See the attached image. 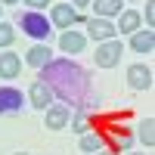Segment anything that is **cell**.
Returning <instances> with one entry per match:
<instances>
[{
    "instance_id": "6da1fadb",
    "label": "cell",
    "mask_w": 155,
    "mask_h": 155,
    "mask_svg": "<svg viewBox=\"0 0 155 155\" xmlns=\"http://www.w3.org/2000/svg\"><path fill=\"white\" fill-rule=\"evenodd\" d=\"M41 81L53 90V96H59L62 102H71V109H81L84 99L90 93V78L87 71L71 59H50L44 65V78Z\"/></svg>"
},
{
    "instance_id": "3957f363",
    "label": "cell",
    "mask_w": 155,
    "mask_h": 155,
    "mask_svg": "<svg viewBox=\"0 0 155 155\" xmlns=\"http://www.w3.org/2000/svg\"><path fill=\"white\" fill-rule=\"evenodd\" d=\"M121 56H124V44L118 41V37L96 44V53H93V59H96L99 68H115V65L121 62Z\"/></svg>"
},
{
    "instance_id": "5bb4252c",
    "label": "cell",
    "mask_w": 155,
    "mask_h": 155,
    "mask_svg": "<svg viewBox=\"0 0 155 155\" xmlns=\"http://www.w3.org/2000/svg\"><path fill=\"white\" fill-rule=\"evenodd\" d=\"M22 71V59L16 53H0V78L9 81V78H19Z\"/></svg>"
},
{
    "instance_id": "ba28073f",
    "label": "cell",
    "mask_w": 155,
    "mask_h": 155,
    "mask_svg": "<svg viewBox=\"0 0 155 155\" xmlns=\"http://www.w3.org/2000/svg\"><path fill=\"white\" fill-rule=\"evenodd\" d=\"M74 16H78V9L71 3H53V9H50V25L68 31L71 25H74Z\"/></svg>"
},
{
    "instance_id": "e0dca14e",
    "label": "cell",
    "mask_w": 155,
    "mask_h": 155,
    "mask_svg": "<svg viewBox=\"0 0 155 155\" xmlns=\"http://www.w3.org/2000/svg\"><path fill=\"white\" fill-rule=\"evenodd\" d=\"M99 149H102V137H99V134H90V130H87V134H81V152L96 155Z\"/></svg>"
},
{
    "instance_id": "d6986e66",
    "label": "cell",
    "mask_w": 155,
    "mask_h": 155,
    "mask_svg": "<svg viewBox=\"0 0 155 155\" xmlns=\"http://www.w3.org/2000/svg\"><path fill=\"white\" fill-rule=\"evenodd\" d=\"M71 130H78V134H87V130H90L84 115H74V118H71Z\"/></svg>"
},
{
    "instance_id": "30bf717a",
    "label": "cell",
    "mask_w": 155,
    "mask_h": 155,
    "mask_svg": "<svg viewBox=\"0 0 155 155\" xmlns=\"http://www.w3.org/2000/svg\"><path fill=\"white\" fill-rule=\"evenodd\" d=\"M127 84L134 90H149L152 87V68L143 65V62H137V65L127 68Z\"/></svg>"
},
{
    "instance_id": "ffe728a7",
    "label": "cell",
    "mask_w": 155,
    "mask_h": 155,
    "mask_svg": "<svg viewBox=\"0 0 155 155\" xmlns=\"http://www.w3.org/2000/svg\"><path fill=\"white\" fill-rule=\"evenodd\" d=\"M28 9H34V12H41V9H47V3H53V0H22Z\"/></svg>"
},
{
    "instance_id": "484cf974",
    "label": "cell",
    "mask_w": 155,
    "mask_h": 155,
    "mask_svg": "<svg viewBox=\"0 0 155 155\" xmlns=\"http://www.w3.org/2000/svg\"><path fill=\"white\" fill-rule=\"evenodd\" d=\"M127 155H143V152H127Z\"/></svg>"
},
{
    "instance_id": "9a60e30c",
    "label": "cell",
    "mask_w": 155,
    "mask_h": 155,
    "mask_svg": "<svg viewBox=\"0 0 155 155\" xmlns=\"http://www.w3.org/2000/svg\"><path fill=\"white\" fill-rule=\"evenodd\" d=\"M90 6H93V16L112 19V16L121 12V0H90Z\"/></svg>"
},
{
    "instance_id": "ac0fdd59",
    "label": "cell",
    "mask_w": 155,
    "mask_h": 155,
    "mask_svg": "<svg viewBox=\"0 0 155 155\" xmlns=\"http://www.w3.org/2000/svg\"><path fill=\"white\" fill-rule=\"evenodd\" d=\"M12 41H16V28H12V25L9 22H3V19H0V47H12Z\"/></svg>"
},
{
    "instance_id": "52a82bcc",
    "label": "cell",
    "mask_w": 155,
    "mask_h": 155,
    "mask_svg": "<svg viewBox=\"0 0 155 155\" xmlns=\"http://www.w3.org/2000/svg\"><path fill=\"white\" fill-rule=\"evenodd\" d=\"M68 121H71V109L68 106L44 109V127H50V130H62V127H68Z\"/></svg>"
},
{
    "instance_id": "44dd1931",
    "label": "cell",
    "mask_w": 155,
    "mask_h": 155,
    "mask_svg": "<svg viewBox=\"0 0 155 155\" xmlns=\"http://www.w3.org/2000/svg\"><path fill=\"white\" fill-rule=\"evenodd\" d=\"M155 25V3H146V28Z\"/></svg>"
},
{
    "instance_id": "cb8c5ba5",
    "label": "cell",
    "mask_w": 155,
    "mask_h": 155,
    "mask_svg": "<svg viewBox=\"0 0 155 155\" xmlns=\"http://www.w3.org/2000/svg\"><path fill=\"white\" fill-rule=\"evenodd\" d=\"M0 3H22V0H0Z\"/></svg>"
},
{
    "instance_id": "9c48e42d",
    "label": "cell",
    "mask_w": 155,
    "mask_h": 155,
    "mask_svg": "<svg viewBox=\"0 0 155 155\" xmlns=\"http://www.w3.org/2000/svg\"><path fill=\"white\" fill-rule=\"evenodd\" d=\"M28 102H31V106L34 109H50V106H53V90H50L44 81H34L31 87H28Z\"/></svg>"
},
{
    "instance_id": "7402d4cb",
    "label": "cell",
    "mask_w": 155,
    "mask_h": 155,
    "mask_svg": "<svg viewBox=\"0 0 155 155\" xmlns=\"http://www.w3.org/2000/svg\"><path fill=\"white\" fill-rule=\"evenodd\" d=\"M118 149H130V134H118Z\"/></svg>"
},
{
    "instance_id": "83f0119b",
    "label": "cell",
    "mask_w": 155,
    "mask_h": 155,
    "mask_svg": "<svg viewBox=\"0 0 155 155\" xmlns=\"http://www.w3.org/2000/svg\"><path fill=\"white\" fill-rule=\"evenodd\" d=\"M0 16H3V6H0Z\"/></svg>"
},
{
    "instance_id": "2e32d148",
    "label": "cell",
    "mask_w": 155,
    "mask_h": 155,
    "mask_svg": "<svg viewBox=\"0 0 155 155\" xmlns=\"http://www.w3.org/2000/svg\"><path fill=\"white\" fill-rule=\"evenodd\" d=\"M137 140H140L146 149L155 146V118H146V121H140V124H137Z\"/></svg>"
},
{
    "instance_id": "4316f807",
    "label": "cell",
    "mask_w": 155,
    "mask_h": 155,
    "mask_svg": "<svg viewBox=\"0 0 155 155\" xmlns=\"http://www.w3.org/2000/svg\"><path fill=\"white\" fill-rule=\"evenodd\" d=\"M16 155H31V152H16Z\"/></svg>"
},
{
    "instance_id": "5b68a950",
    "label": "cell",
    "mask_w": 155,
    "mask_h": 155,
    "mask_svg": "<svg viewBox=\"0 0 155 155\" xmlns=\"http://www.w3.org/2000/svg\"><path fill=\"white\" fill-rule=\"evenodd\" d=\"M84 47H87V34H84V31L68 28V31H62V34H59V50H62V53L78 56V53H84Z\"/></svg>"
},
{
    "instance_id": "7c38bea8",
    "label": "cell",
    "mask_w": 155,
    "mask_h": 155,
    "mask_svg": "<svg viewBox=\"0 0 155 155\" xmlns=\"http://www.w3.org/2000/svg\"><path fill=\"white\" fill-rule=\"evenodd\" d=\"M140 25H143V16L137 9H124V12H118L115 28H118V34H134V31H140Z\"/></svg>"
},
{
    "instance_id": "8fae6325",
    "label": "cell",
    "mask_w": 155,
    "mask_h": 155,
    "mask_svg": "<svg viewBox=\"0 0 155 155\" xmlns=\"http://www.w3.org/2000/svg\"><path fill=\"white\" fill-rule=\"evenodd\" d=\"M130 50L134 53H152L155 50V31L152 28H140L130 34Z\"/></svg>"
},
{
    "instance_id": "603a6c76",
    "label": "cell",
    "mask_w": 155,
    "mask_h": 155,
    "mask_svg": "<svg viewBox=\"0 0 155 155\" xmlns=\"http://www.w3.org/2000/svg\"><path fill=\"white\" fill-rule=\"evenodd\" d=\"M71 6H90V0H68Z\"/></svg>"
},
{
    "instance_id": "d4e9b609",
    "label": "cell",
    "mask_w": 155,
    "mask_h": 155,
    "mask_svg": "<svg viewBox=\"0 0 155 155\" xmlns=\"http://www.w3.org/2000/svg\"><path fill=\"white\" fill-rule=\"evenodd\" d=\"M96 155H115V152H102V149H99V152H96Z\"/></svg>"
},
{
    "instance_id": "8992f818",
    "label": "cell",
    "mask_w": 155,
    "mask_h": 155,
    "mask_svg": "<svg viewBox=\"0 0 155 155\" xmlns=\"http://www.w3.org/2000/svg\"><path fill=\"white\" fill-rule=\"evenodd\" d=\"M25 106V96L16 87H0V115H19Z\"/></svg>"
},
{
    "instance_id": "277c9868",
    "label": "cell",
    "mask_w": 155,
    "mask_h": 155,
    "mask_svg": "<svg viewBox=\"0 0 155 155\" xmlns=\"http://www.w3.org/2000/svg\"><path fill=\"white\" fill-rule=\"evenodd\" d=\"M87 37H93L96 44H102V41L118 37V28H115L112 19H99V16H93V19H87Z\"/></svg>"
},
{
    "instance_id": "7a4b0ae2",
    "label": "cell",
    "mask_w": 155,
    "mask_h": 155,
    "mask_svg": "<svg viewBox=\"0 0 155 155\" xmlns=\"http://www.w3.org/2000/svg\"><path fill=\"white\" fill-rule=\"evenodd\" d=\"M19 25H22V31L28 34V37H34V41H47L50 31H53L50 19L44 16V12H34V9L22 12V16H19Z\"/></svg>"
},
{
    "instance_id": "4fadbf2b",
    "label": "cell",
    "mask_w": 155,
    "mask_h": 155,
    "mask_svg": "<svg viewBox=\"0 0 155 155\" xmlns=\"http://www.w3.org/2000/svg\"><path fill=\"white\" fill-rule=\"evenodd\" d=\"M50 59H53V53H50V47H47V44H34L28 53H25V62H28L31 68H44Z\"/></svg>"
}]
</instances>
